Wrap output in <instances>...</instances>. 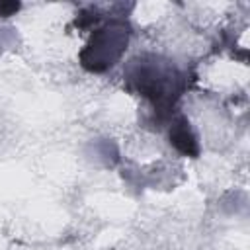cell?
<instances>
[{
  "mask_svg": "<svg viewBox=\"0 0 250 250\" xmlns=\"http://www.w3.org/2000/svg\"><path fill=\"white\" fill-rule=\"evenodd\" d=\"M127 80L141 96L148 98L160 113L170 111L186 88L182 72L170 61L160 57H143L133 61L127 68Z\"/></svg>",
  "mask_w": 250,
  "mask_h": 250,
  "instance_id": "1",
  "label": "cell"
},
{
  "mask_svg": "<svg viewBox=\"0 0 250 250\" xmlns=\"http://www.w3.org/2000/svg\"><path fill=\"white\" fill-rule=\"evenodd\" d=\"M129 43V27L121 20H109L107 23L100 25L88 45L80 53V62L84 68L92 72H104L105 68L113 66Z\"/></svg>",
  "mask_w": 250,
  "mask_h": 250,
  "instance_id": "2",
  "label": "cell"
},
{
  "mask_svg": "<svg viewBox=\"0 0 250 250\" xmlns=\"http://www.w3.org/2000/svg\"><path fill=\"white\" fill-rule=\"evenodd\" d=\"M170 139L174 143V146L178 150H182L184 154H197V143L195 137L189 129V123L184 117H178L176 121H172V129H170Z\"/></svg>",
  "mask_w": 250,
  "mask_h": 250,
  "instance_id": "3",
  "label": "cell"
}]
</instances>
